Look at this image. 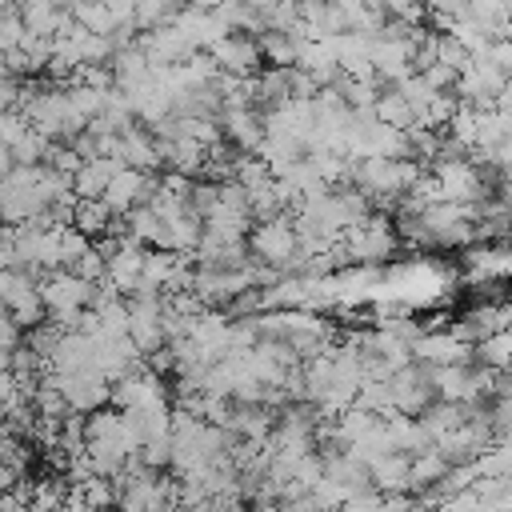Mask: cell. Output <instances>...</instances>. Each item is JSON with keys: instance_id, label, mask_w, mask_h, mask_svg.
Wrapping results in <instances>:
<instances>
[{"instance_id": "1", "label": "cell", "mask_w": 512, "mask_h": 512, "mask_svg": "<svg viewBox=\"0 0 512 512\" xmlns=\"http://www.w3.org/2000/svg\"><path fill=\"white\" fill-rule=\"evenodd\" d=\"M424 172H428V168L416 164V160H384V156H368V160H356V164H352L348 184H352L360 196H368L372 204H392L396 196H408V192L420 184Z\"/></svg>"}, {"instance_id": "2", "label": "cell", "mask_w": 512, "mask_h": 512, "mask_svg": "<svg viewBox=\"0 0 512 512\" xmlns=\"http://www.w3.org/2000/svg\"><path fill=\"white\" fill-rule=\"evenodd\" d=\"M340 248H344V260H360V264H380V260H388L396 248H400V236H396V224L388 220V216H368L360 228H352L344 240H340Z\"/></svg>"}, {"instance_id": "3", "label": "cell", "mask_w": 512, "mask_h": 512, "mask_svg": "<svg viewBox=\"0 0 512 512\" xmlns=\"http://www.w3.org/2000/svg\"><path fill=\"white\" fill-rule=\"evenodd\" d=\"M40 296H44V312L52 320H64V316H76V312H88L92 308L96 284L80 280L76 272H48L40 280Z\"/></svg>"}, {"instance_id": "4", "label": "cell", "mask_w": 512, "mask_h": 512, "mask_svg": "<svg viewBox=\"0 0 512 512\" xmlns=\"http://www.w3.org/2000/svg\"><path fill=\"white\" fill-rule=\"evenodd\" d=\"M388 388H392V412L396 416H424L432 404H436V388H432V372L420 368L416 360L400 372L388 376Z\"/></svg>"}, {"instance_id": "5", "label": "cell", "mask_w": 512, "mask_h": 512, "mask_svg": "<svg viewBox=\"0 0 512 512\" xmlns=\"http://www.w3.org/2000/svg\"><path fill=\"white\" fill-rule=\"evenodd\" d=\"M208 56H212V64H216L224 76H236V80H256V72H260V64H264L260 44H256V36H248V32H228L224 40H216V44L208 48Z\"/></svg>"}, {"instance_id": "6", "label": "cell", "mask_w": 512, "mask_h": 512, "mask_svg": "<svg viewBox=\"0 0 512 512\" xmlns=\"http://www.w3.org/2000/svg\"><path fill=\"white\" fill-rule=\"evenodd\" d=\"M412 360L424 368H460V364H476V348L452 336L448 328H428L412 344Z\"/></svg>"}, {"instance_id": "7", "label": "cell", "mask_w": 512, "mask_h": 512, "mask_svg": "<svg viewBox=\"0 0 512 512\" xmlns=\"http://www.w3.org/2000/svg\"><path fill=\"white\" fill-rule=\"evenodd\" d=\"M68 404V412H100L112 400V384L100 372H72V376H44Z\"/></svg>"}, {"instance_id": "8", "label": "cell", "mask_w": 512, "mask_h": 512, "mask_svg": "<svg viewBox=\"0 0 512 512\" xmlns=\"http://www.w3.org/2000/svg\"><path fill=\"white\" fill-rule=\"evenodd\" d=\"M152 188H156V180L148 176V172H136V168H120L116 176H112V184H108V192H104V204H108V212L112 216H128V212H136V208H144L148 200H152Z\"/></svg>"}, {"instance_id": "9", "label": "cell", "mask_w": 512, "mask_h": 512, "mask_svg": "<svg viewBox=\"0 0 512 512\" xmlns=\"http://www.w3.org/2000/svg\"><path fill=\"white\" fill-rule=\"evenodd\" d=\"M4 312L20 324V328H36L44 316V296L32 272H8V288H4Z\"/></svg>"}, {"instance_id": "10", "label": "cell", "mask_w": 512, "mask_h": 512, "mask_svg": "<svg viewBox=\"0 0 512 512\" xmlns=\"http://www.w3.org/2000/svg\"><path fill=\"white\" fill-rule=\"evenodd\" d=\"M220 132H224V140H228L232 148H240L244 156H252V152H260V144H264V112L252 108V104H244V108H224V112H220Z\"/></svg>"}, {"instance_id": "11", "label": "cell", "mask_w": 512, "mask_h": 512, "mask_svg": "<svg viewBox=\"0 0 512 512\" xmlns=\"http://www.w3.org/2000/svg\"><path fill=\"white\" fill-rule=\"evenodd\" d=\"M124 164L120 160H108V156H96V160H84L80 172L72 176V196L76 200H104L112 176L120 172Z\"/></svg>"}, {"instance_id": "12", "label": "cell", "mask_w": 512, "mask_h": 512, "mask_svg": "<svg viewBox=\"0 0 512 512\" xmlns=\"http://www.w3.org/2000/svg\"><path fill=\"white\" fill-rule=\"evenodd\" d=\"M372 488L376 492H388V496H400V492H408V472H412V456H404V452H392V456H384V460H376L372 468ZM412 496V492H408Z\"/></svg>"}, {"instance_id": "13", "label": "cell", "mask_w": 512, "mask_h": 512, "mask_svg": "<svg viewBox=\"0 0 512 512\" xmlns=\"http://www.w3.org/2000/svg\"><path fill=\"white\" fill-rule=\"evenodd\" d=\"M112 224H116V216L108 212L104 200H76V208H72V228H76L80 236L104 240V236L112 232Z\"/></svg>"}, {"instance_id": "14", "label": "cell", "mask_w": 512, "mask_h": 512, "mask_svg": "<svg viewBox=\"0 0 512 512\" xmlns=\"http://www.w3.org/2000/svg\"><path fill=\"white\" fill-rule=\"evenodd\" d=\"M452 472V464L432 448V452H424V456H412V472H408V492H428V488H436L444 476Z\"/></svg>"}, {"instance_id": "15", "label": "cell", "mask_w": 512, "mask_h": 512, "mask_svg": "<svg viewBox=\"0 0 512 512\" xmlns=\"http://www.w3.org/2000/svg\"><path fill=\"white\" fill-rule=\"evenodd\" d=\"M12 172H16V156H12L8 144H0V180H8Z\"/></svg>"}, {"instance_id": "16", "label": "cell", "mask_w": 512, "mask_h": 512, "mask_svg": "<svg viewBox=\"0 0 512 512\" xmlns=\"http://www.w3.org/2000/svg\"><path fill=\"white\" fill-rule=\"evenodd\" d=\"M16 468H8V464H0V492H12V484H16Z\"/></svg>"}]
</instances>
